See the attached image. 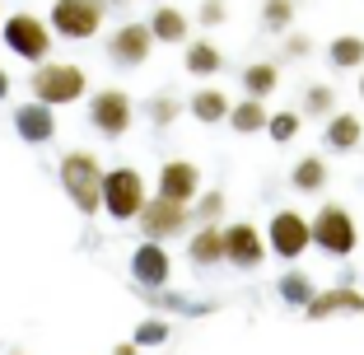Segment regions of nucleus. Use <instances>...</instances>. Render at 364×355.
I'll list each match as a JSON object with an SVG mask.
<instances>
[{
  "mask_svg": "<svg viewBox=\"0 0 364 355\" xmlns=\"http://www.w3.org/2000/svg\"><path fill=\"white\" fill-rule=\"evenodd\" d=\"M61 187L75 201L80 216H98L103 211V164L89 150H70L61 159Z\"/></svg>",
  "mask_w": 364,
  "mask_h": 355,
  "instance_id": "nucleus-1",
  "label": "nucleus"
},
{
  "mask_svg": "<svg viewBox=\"0 0 364 355\" xmlns=\"http://www.w3.org/2000/svg\"><path fill=\"white\" fill-rule=\"evenodd\" d=\"M85 89H89L85 70L70 61H38V70H33V98L47 103V108L75 103V98H85Z\"/></svg>",
  "mask_w": 364,
  "mask_h": 355,
  "instance_id": "nucleus-2",
  "label": "nucleus"
},
{
  "mask_svg": "<svg viewBox=\"0 0 364 355\" xmlns=\"http://www.w3.org/2000/svg\"><path fill=\"white\" fill-rule=\"evenodd\" d=\"M309 229H313V248H322L327 258H350L355 248H360V229H355V220H350L346 206L327 201L318 216L309 220Z\"/></svg>",
  "mask_w": 364,
  "mask_h": 355,
  "instance_id": "nucleus-3",
  "label": "nucleus"
},
{
  "mask_svg": "<svg viewBox=\"0 0 364 355\" xmlns=\"http://www.w3.org/2000/svg\"><path fill=\"white\" fill-rule=\"evenodd\" d=\"M103 14H107V0H56L52 5V33L56 38H70V43H85L103 28Z\"/></svg>",
  "mask_w": 364,
  "mask_h": 355,
  "instance_id": "nucleus-4",
  "label": "nucleus"
},
{
  "mask_svg": "<svg viewBox=\"0 0 364 355\" xmlns=\"http://www.w3.org/2000/svg\"><path fill=\"white\" fill-rule=\"evenodd\" d=\"M5 47H10L14 56H23V61H47V52H52V43H56V33H52V23H43L38 14H10L5 19Z\"/></svg>",
  "mask_w": 364,
  "mask_h": 355,
  "instance_id": "nucleus-5",
  "label": "nucleus"
},
{
  "mask_svg": "<svg viewBox=\"0 0 364 355\" xmlns=\"http://www.w3.org/2000/svg\"><path fill=\"white\" fill-rule=\"evenodd\" d=\"M145 206V178L136 169H107L103 173V211L112 220H136Z\"/></svg>",
  "mask_w": 364,
  "mask_h": 355,
  "instance_id": "nucleus-6",
  "label": "nucleus"
},
{
  "mask_svg": "<svg viewBox=\"0 0 364 355\" xmlns=\"http://www.w3.org/2000/svg\"><path fill=\"white\" fill-rule=\"evenodd\" d=\"M267 243H271L276 258L294 262V258H304V253L313 248V229H309V220H304L299 211H276L271 225H267Z\"/></svg>",
  "mask_w": 364,
  "mask_h": 355,
  "instance_id": "nucleus-7",
  "label": "nucleus"
},
{
  "mask_svg": "<svg viewBox=\"0 0 364 355\" xmlns=\"http://www.w3.org/2000/svg\"><path fill=\"white\" fill-rule=\"evenodd\" d=\"M136 220H140V234L145 238H159L164 243V238H178L182 229L192 225V211H187L182 201H168V196H154V201L145 196V206H140Z\"/></svg>",
  "mask_w": 364,
  "mask_h": 355,
  "instance_id": "nucleus-8",
  "label": "nucleus"
},
{
  "mask_svg": "<svg viewBox=\"0 0 364 355\" xmlns=\"http://www.w3.org/2000/svg\"><path fill=\"white\" fill-rule=\"evenodd\" d=\"M89 122H94V131H103V136H127L131 122H136V103H131L127 89H103V94H94V103H89Z\"/></svg>",
  "mask_w": 364,
  "mask_h": 355,
  "instance_id": "nucleus-9",
  "label": "nucleus"
},
{
  "mask_svg": "<svg viewBox=\"0 0 364 355\" xmlns=\"http://www.w3.org/2000/svg\"><path fill=\"white\" fill-rule=\"evenodd\" d=\"M154 52V33L150 23H122V28L107 33V56H112V65H127V70H136V65H145Z\"/></svg>",
  "mask_w": 364,
  "mask_h": 355,
  "instance_id": "nucleus-10",
  "label": "nucleus"
},
{
  "mask_svg": "<svg viewBox=\"0 0 364 355\" xmlns=\"http://www.w3.org/2000/svg\"><path fill=\"white\" fill-rule=\"evenodd\" d=\"M131 276H136V285H145V290H159V285H168V276H173L168 248H164L159 238H145V243L131 253Z\"/></svg>",
  "mask_w": 364,
  "mask_h": 355,
  "instance_id": "nucleus-11",
  "label": "nucleus"
},
{
  "mask_svg": "<svg viewBox=\"0 0 364 355\" xmlns=\"http://www.w3.org/2000/svg\"><path fill=\"white\" fill-rule=\"evenodd\" d=\"M196 192H201V169H196L192 159H168V164L159 169V196L192 206Z\"/></svg>",
  "mask_w": 364,
  "mask_h": 355,
  "instance_id": "nucleus-12",
  "label": "nucleus"
},
{
  "mask_svg": "<svg viewBox=\"0 0 364 355\" xmlns=\"http://www.w3.org/2000/svg\"><path fill=\"white\" fill-rule=\"evenodd\" d=\"M225 262H234V267H243V271L262 267V262H267V238L252 225H229L225 229Z\"/></svg>",
  "mask_w": 364,
  "mask_h": 355,
  "instance_id": "nucleus-13",
  "label": "nucleus"
},
{
  "mask_svg": "<svg viewBox=\"0 0 364 355\" xmlns=\"http://www.w3.org/2000/svg\"><path fill=\"white\" fill-rule=\"evenodd\" d=\"M14 131H19L28 145H52V136H56V117H52V108L47 103H23V108H14Z\"/></svg>",
  "mask_w": 364,
  "mask_h": 355,
  "instance_id": "nucleus-14",
  "label": "nucleus"
},
{
  "mask_svg": "<svg viewBox=\"0 0 364 355\" xmlns=\"http://www.w3.org/2000/svg\"><path fill=\"white\" fill-rule=\"evenodd\" d=\"M322 145L336 154H350L364 145V122L355 117V112H332V122H327V131H322Z\"/></svg>",
  "mask_w": 364,
  "mask_h": 355,
  "instance_id": "nucleus-15",
  "label": "nucleus"
},
{
  "mask_svg": "<svg viewBox=\"0 0 364 355\" xmlns=\"http://www.w3.org/2000/svg\"><path fill=\"white\" fill-rule=\"evenodd\" d=\"M182 70L196 75V80H210V75L225 70V52H220L210 38H192V43H187V56H182Z\"/></svg>",
  "mask_w": 364,
  "mask_h": 355,
  "instance_id": "nucleus-16",
  "label": "nucleus"
},
{
  "mask_svg": "<svg viewBox=\"0 0 364 355\" xmlns=\"http://www.w3.org/2000/svg\"><path fill=\"white\" fill-rule=\"evenodd\" d=\"M145 23H150L154 43H187V33H192V19L178 5H154V14Z\"/></svg>",
  "mask_w": 364,
  "mask_h": 355,
  "instance_id": "nucleus-17",
  "label": "nucleus"
},
{
  "mask_svg": "<svg viewBox=\"0 0 364 355\" xmlns=\"http://www.w3.org/2000/svg\"><path fill=\"white\" fill-rule=\"evenodd\" d=\"M364 309V295H355V290H327V295H313L309 304H304V313L309 318H327V313H360Z\"/></svg>",
  "mask_w": 364,
  "mask_h": 355,
  "instance_id": "nucleus-18",
  "label": "nucleus"
},
{
  "mask_svg": "<svg viewBox=\"0 0 364 355\" xmlns=\"http://www.w3.org/2000/svg\"><path fill=\"white\" fill-rule=\"evenodd\" d=\"M267 117H271V112L262 108V98L247 94L243 103H229V117L225 122L238 131V136H257V131H267Z\"/></svg>",
  "mask_w": 364,
  "mask_h": 355,
  "instance_id": "nucleus-19",
  "label": "nucleus"
},
{
  "mask_svg": "<svg viewBox=\"0 0 364 355\" xmlns=\"http://www.w3.org/2000/svg\"><path fill=\"white\" fill-rule=\"evenodd\" d=\"M187 258L196 262V267H210V262H225V234L215 225H201L192 234V243H187Z\"/></svg>",
  "mask_w": 364,
  "mask_h": 355,
  "instance_id": "nucleus-20",
  "label": "nucleus"
},
{
  "mask_svg": "<svg viewBox=\"0 0 364 355\" xmlns=\"http://www.w3.org/2000/svg\"><path fill=\"white\" fill-rule=\"evenodd\" d=\"M187 112H192L196 122H205V127H215V122L229 117V98L220 94V89H196V94L187 98Z\"/></svg>",
  "mask_w": 364,
  "mask_h": 355,
  "instance_id": "nucleus-21",
  "label": "nucleus"
},
{
  "mask_svg": "<svg viewBox=\"0 0 364 355\" xmlns=\"http://www.w3.org/2000/svg\"><path fill=\"white\" fill-rule=\"evenodd\" d=\"M327 61H332L336 70H360L364 65V38L360 33H341V38L327 47Z\"/></svg>",
  "mask_w": 364,
  "mask_h": 355,
  "instance_id": "nucleus-22",
  "label": "nucleus"
},
{
  "mask_svg": "<svg viewBox=\"0 0 364 355\" xmlns=\"http://www.w3.org/2000/svg\"><path fill=\"white\" fill-rule=\"evenodd\" d=\"M276 85H280V70L271 61H257V65H247L243 70V89L252 98H267V94H276Z\"/></svg>",
  "mask_w": 364,
  "mask_h": 355,
  "instance_id": "nucleus-23",
  "label": "nucleus"
},
{
  "mask_svg": "<svg viewBox=\"0 0 364 355\" xmlns=\"http://www.w3.org/2000/svg\"><path fill=\"white\" fill-rule=\"evenodd\" d=\"M289 183L299 187V192H318V187L327 183V159H318V154L299 159V164H294V173H289Z\"/></svg>",
  "mask_w": 364,
  "mask_h": 355,
  "instance_id": "nucleus-24",
  "label": "nucleus"
},
{
  "mask_svg": "<svg viewBox=\"0 0 364 355\" xmlns=\"http://www.w3.org/2000/svg\"><path fill=\"white\" fill-rule=\"evenodd\" d=\"M313 295H318V285H313V280L304 276V271H285V276H280V300H285V304L304 309V304H309Z\"/></svg>",
  "mask_w": 364,
  "mask_h": 355,
  "instance_id": "nucleus-25",
  "label": "nucleus"
},
{
  "mask_svg": "<svg viewBox=\"0 0 364 355\" xmlns=\"http://www.w3.org/2000/svg\"><path fill=\"white\" fill-rule=\"evenodd\" d=\"M294 23V0H267L262 5V28L267 33H289Z\"/></svg>",
  "mask_w": 364,
  "mask_h": 355,
  "instance_id": "nucleus-26",
  "label": "nucleus"
},
{
  "mask_svg": "<svg viewBox=\"0 0 364 355\" xmlns=\"http://www.w3.org/2000/svg\"><path fill=\"white\" fill-rule=\"evenodd\" d=\"M332 108H336V89H332V85H309V89H304V112H313V117H327Z\"/></svg>",
  "mask_w": 364,
  "mask_h": 355,
  "instance_id": "nucleus-27",
  "label": "nucleus"
},
{
  "mask_svg": "<svg viewBox=\"0 0 364 355\" xmlns=\"http://www.w3.org/2000/svg\"><path fill=\"white\" fill-rule=\"evenodd\" d=\"M267 136L276 145H289V140L299 136V112H271L267 117Z\"/></svg>",
  "mask_w": 364,
  "mask_h": 355,
  "instance_id": "nucleus-28",
  "label": "nucleus"
},
{
  "mask_svg": "<svg viewBox=\"0 0 364 355\" xmlns=\"http://www.w3.org/2000/svg\"><path fill=\"white\" fill-rule=\"evenodd\" d=\"M178 112H182V103H178L173 94H154L150 103H145V117H150L154 127H168V122L178 117Z\"/></svg>",
  "mask_w": 364,
  "mask_h": 355,
  "instance_id": "nucleus-29",
  "label": "nucleus"
},
{
  "mask_svg": "<svg viewBox=\"0 0 364 355\" xmlns=\"http://www.w3.org/2000/svg\"><path fill=\"white\" fill-rule=\"evenodd\" d=\"M220 216H225V196H220V192L201 196V201H196V211H192V220H201V225H215Z\"/></svg>",
  "mask_w": 364,
  "mask_h": 355,
  "instance_id": "nucleus-30",
  "label": "nucleus"
},
{
  "mask_svg": "<svg viewBox=\"0 0 364 355\" xmlns=\"http://www.w3.org/2000/svg\"><path fill=\"white\" fill-rule=\"evenodd\" d=\"M225 19H229L225 0H201V23H205V28H215V23H225Z\"/></svg>",
  "mask_w": 364,
  "mask_h": 355,
  "instance_id": "nucleus-31",
  "label": "nucleus"
},
{
  "mask_svg": "<svg viewBox=\"0 0 364 355\" xmlns=\"http://www.w3.org/2000/svg\"><path fill=\"white\" fill-rule=\"evenodd\" d=\"M164 337H168V323H159V318H154V323H145L136 332V346H159Z\"/></svg>",
  "mask_w": 364,
  "mask_h": 355,
  "instance_id": "nucleus-32",
  "label": "nucleus"
},
{
  "mask_svg": "<svg viewBox=\"0 0 364 355\" xmlns=\"http://www.w3.org/2000/svg\"><path fill=\"white\" fill-rule=\"evenodd\" d=\"M309 52H313V43L304 38V33H289L285 38V56H309Z\"/></svg>",
  "mask_w": 364,
  "mask_h": 355,
  "instance_id": "nucleus-33",
  "label": "nucleus"
},
{
  "mask_svg": "<svg viewBox=\"0 0 364 355\" xmlns=\"http://www.w3.org/2000/svg\"><path fill=\"white\" fill-rule=\"evenodd\" d=\"M112 355H140V346H117Z\"/></svg>",
  "mask_w": 364,
  "mask_h": 355,
  "instance_id": "nucleus-34",
  "label": "nucleus"
},
{
  "mask_svg": "<svg viewBox=\"0 0 364 355\" xmlns=\"http://www.w3.org/2000/svg\"><path fill=\"white\" fill-rule=\"evenodd\" d=\"M10 94V75H5V70H0V98Z\"/></svg>",
  "mask_w": 364,
  "mask_h": 355,
  "instance_id": "nucleus-35",
  "label": "nucleus"
},
{
  "mask_svg": "<svg viewBox=\"0 0 364 355\" xmlns=\"http://www.w3.org/2000/svg\"><path fill=\"white\" fill-rule=\"evenodd\" d=\"M360 70H364V65H360ZM360 98H364V75H360Z\"/></svg>",
  "mask_w": 364,
  "mask_h": 355,
  "instance_id": "nucleus-36",
  "label": "nucleus"
}]
</instances>
